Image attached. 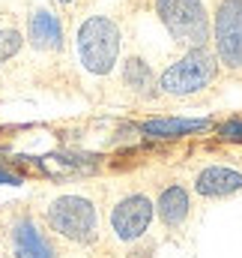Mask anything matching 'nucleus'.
<instances>
[{
    "mask_svg": "<svg viewBox=\"0 0 242 258\" xmlns=\"http://www.w3.org/2000/svg\"><path fill=\"white\" fill-rule=\"evenodd\" d=\"M123 27L108 12H90L75 24L72 33V51L75 63L87 78L105 81L117 72L123 60Z\"/></svg>",
    "mask_w": 242,
    "mask_h": 258,
    "instance_id": "1",
    "label": "nucleus"
},
{
    "mask_svg": "<svg viewBox=\"0 0 242 258\" xmlns=\"http://www.w3.org/2000/svg\"><path fill=\"white\" fill-rule=\"evenodd\" d=\"M221 75L224 72H221V63H218L212 45L182 48L159 72V93H162V99H171V102H197L218 84Z\"/></svg>",
    "mask_w": 242,
    "mask_h": 258,
    "instance_id": "2",
    "label": "nucleus"
},
{
    "mask_svg": "<svg viewBox=\"0 0 242 258\" xmlns=\"http://www.w3.org/2000/svg\"><path fill=\"white\" fill-rule=\"evenodd\" d=\"M42 222L57 240L72 246H96L102 237L99 201L81 189L57 192L54 198H48L42 207Z\"/></svg>",
    "mask_w": 242,
    "mask_h": 258,
    "instance_id": "3",
    "label": "nucleus"
},
{
    "mask_svg": "<svg viewBox=\"0 0 242 258\" xmlns=\"http://www.w3.org/2000/svg\"><path fill=\"white\" fill-rule=\"evenodd\" d=\"M153 15L168 30L177 48L209 45L212 6L209 0H153Z\"/></svg>",
    "mask_w": 242,
    "mask_h": 258,
    "instance_id": "4",
    "label": "nucleus"
},
{
    "mask_svg": "<svg viewBox=\"0 0 242 258\" xmlns=\"http://www.w3.org/2000/svg\"><path fill=\"white\" fill-rule=\"evenodd\" d=\"M156 222V201L147 189H126L108 207V234L120 246H138L150 237Z\"/></svg>",
    "mask_w": 242,
    "mask_h": 258,
    "instance_id": "5",
    "label": "nucleus"
},
{
    "mask_svg": "<svg viewBox=\"0 0 242 258\" xmlns=\"http://www.w3.org/2000/svg\"><path fill=\"white\" fill-rule=\"evenodd\" d=\"M209 45L221 63V72L233 81H242V0H209Z\"/></svg>",
    "mask_w": 242,
    "mask_h": 258,
    "instance_id": "6",
    "label": "nucleus"
},
{
    "mask_svg": "<svg viewBox=\"0 0 242 258\" xmlns=\"http://www.w3.org/2000/svg\"><path fill=\"white\" fill-rule=\"evenodd\" d=\"M156 219L165 231V237L171 240H182V234L188 231L191 225V216H194V189L188 180L182 177H168L156 195Z\"/></svg>",
    "mask_w": 242,
    "mask_h": 258,
    "instance_id": "7",
    "label": "nucleus"
},
{
    "mask_svg": "<svg viewBox=\"0 0 242 258\" xmlns=\"http://www.w3.org/2000/svg\"><path fill=\"white\" fill-rule=\"evenodd\" d=\"M6 249H9V258H60L54 234L33 213H18L9 219Z\"/></svg>",
    "mask_w": 242,
    "mask_h": 258,
    "instance_id": "8",
    "label": "nucleus"
},
{
    "mask_svg": "<svg viewBox=\"0 0 242 258\" xmlns=\"http://www.w3.org/2000/svg\"><path fill=\"white\" fill-rule=\"evenodd\" d=\"M24 39L39 54H60L66 48V24L51 3H33L24 15Z\"/></svg>",
    "mask_w": 242,
    "mask_h": 258,
    "instance_id": "9",
    "label": "nucleus"
},
{
    "mask_svg": "<svg viewBox=\"0 0 242 258\" xmlns=\"http://www.w3.org/2000/svg\"><path fill=\"white\" fill-rule=\"evenodd\" d=\"M117 75H120L123 93L132 102L156 105L162 99V93H159V72H156V66L150 63L141 51H126L120 66H117Z\"/></svg>",
    "mask_w": 242,
    "mask_h": 258,
    "instance_id": "10",
    "label": "nucleus"
},
{
    "mask_svg": "<svg viewBox=\"0 0 242 258\" xmlns=\"http://www.w3.org/2000/svg\"><path fill=\"white\" fill-rule=\"evenodd\" d=\"M191 189H194V198H203V201L233 198L242 192V168L230 162H209L194 171Z\"/></svg>",
    "mask_w": 242,
    "mask_h": 258,
    "instance_id": "11",
    "label": "nucleus"
},
{
    "mask_svg": "<svg viewBox=\"0 0 242 258\" xmlns=\"http://www.w3.org/2000/svg\"><path fill=\"white\" fill-rule=\"evenodd\" d=\"M209 126L212 123L206 117H150L138 129L147 138H182V135H191V132H200Z\"/></svg>",
    "mask_w": 242,
    "mask_h": 258,
    "instance_id": "12",
    "label": "nucleus"
},
{
    "mask_svg": "<svg viewBox=\"0 0 242 258\" xmlns=\"http://www.w3.org/2000/svg\"><path fill=\"white\" fill-rule=\"evenodd\" d=\"M27 39H24V27H18L15 21L0 18V69L9 66L21 51H24Z\"/></svg>",
    "mask_w": 242,
    "mask_h": 258,
    "instance_id": "13",
    "label": "nucleus"
},
{
    "mask_svg": "<svg viewBox=\"0 0 242 258\" xmlns=\"http://www.w3.org/2000/svg\"><path fill=\"white\" fill-rule=\"evenodd\" d=\"M218 135H221L224 141H242V120H239V117L227 120L224 126L218 129Z\"/></svg>",
    "mask_w": 242,
    "mask_h": 258,
    "instance_id": "14",
    "label": "nucleus"
},
{
    "mask_svg": "<svg viewBox=\"0 0 242 258\" xmlns=\"http://www.w3.org/2000/svg\"><path fill=\"white\" fill-rule=\"evenodd\" d=\"M18 183H21V177H18V174H12V171L0 168V186H18Z\"/></svg>",
    "mask_w": 242,
    "mask_h": 258,
    "instance_id": "15",
    "label": "nucleus"
},
{
    "mask_svg": "<svg viewBox=\"0 0 242 258\" xmlns=\"http://www.w3.org/2000/svg\"><path fill=\"white\" fill-rule=\"evenodd\" d=\"M54 3H57L60 9H66V12H72V9H75V6H78L81 0H54Z\"/></svg>",
    "mask_w": 242,
    "mask_h": 258,
    "instance_id": "16",
    "label": "nucleus"
}]
</instances>
